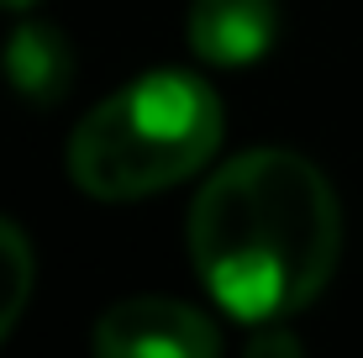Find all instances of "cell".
Segmentation results:
<instances>
[{"instance_id":"1","label":"cell","mask_w":363,"mask_h":358,"mask_svg":"<svg viewBox=\"0 0 363 358\" xmlns=\"http://www.w3.org/2000/svg\"><path fill=\"white\" fill-rule=\"evenodd\" d=\"M342 211L327 174L290 147H247L190 206V258L237 322H284L327 290Z\"/></svg>"},{"instance_id":"2","label":"cell","mask_w":363,"mask_h":358,"mask_svg":"<svg viewBox=\"0 0 363 358\" xmlns=\"http://www.w3.org/2000/svg\"><path fill=\"white\" fill-rule=\"evenodd\" d=\"M221 147V101L200 74L153 69L106 95L69 138V174L95 201H143Z\"/></svg>"},{"instance_id":"3","label":"cell","mask_w":363,"mask_h":358,"mask_svg":"<svg viewBox=\"0 0 363 358\" xmlns=\"http://www.w3.org/2000/svg\"><path fill=\"white\" fill-rule=\"evenodd\" d=\"M95 358H221V332L206 311L169 295L116 301L95 322Z\"/></svg>"},{"instance_id":"4","label":"cell","mask_w":363,"mask_h":358,"mask_svg":"<svg viewBox=\"0 0 363 358\" xmlns=\"http://www.w3.org/2000/svg\"><path fill=\"white\" fill-rule=\"evenodd\" d=\"M279 37V0H190V47L211 69H247Z\"/></svg>"},{"instance_id":"5","label":"cell","mask_w":363,"mask_h":358,"mask_svg":"<svg viewBox=\"0 0 363 358\" xmlns=\"http://www.w3.org/2000/svg\"><path fill=\"white\" fill-rule=\"evenodd\" d=\"M0 69H6V84L21 101L48 111V106L64 101L69 84H74V43L53 21H21V27L6 37Z\"/></svg>"},{"instance_id":"6","label":"cell","mask_w":363,"mask_h":358,"mask_svg":"<svg viewBox=\"0 0 363 358\" xmlns=\"http://www.w3.org/2000/svg\"><path fill=\"white\" fill-rule=\"evenodd\" d=\"M32 274H37V264H32L27 232H21L16 221L0 216V342L11 337V327H16L21 311H27V301H32Z\"/></svg>"},{"instance_id":"7","label":"cell","mask_w":363,"mask_h":358,"mask_svg":"<svg viewBox=\"0 0 363 358\" xmlns=\"http://www.w3.org/2000/svg\"><path fill=\"white\" fill-rule=\"evenodd\" d=\"M242 358H306L300 353V342H295V332L290 327H279V322H264L253 332V342H247V353Z\"/></svg>"},{"instance_id":"8","label":"cell","mask_w":363,"mask_h":358,"mask_svg":"<svg viewBox=\"0 0 363 358\" xmlns=\"http://www.w3.org/2000/svg\"><path fill=\"white\" fill-rule=\"evenodd\" d=\"M21 6H37V0H0V11H21Z\"/></svg>"}]
</instances>
